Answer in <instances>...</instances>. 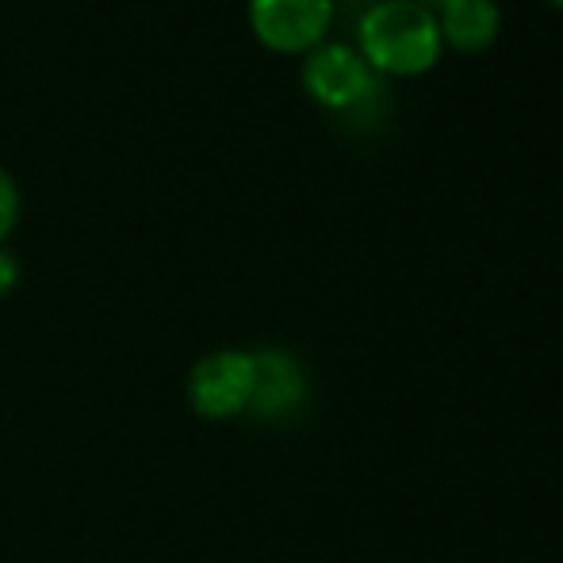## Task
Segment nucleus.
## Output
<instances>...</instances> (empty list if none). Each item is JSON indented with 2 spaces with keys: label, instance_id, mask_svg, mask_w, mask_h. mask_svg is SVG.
Here are the masks:
<instances>
[{
  "label": "nucleus",
  "instance_id": "1",
  "mask_svg": "<svg viewBox=\"0 0 563 563\" xmlns=\"http://www.w3.org/2000/svg\"><path fill=\"white\" fill-rule=\"evenodd\" d=\"M356 51L376 74H426L445 51L438 12L415 4V0H376L356 23Z\"/></svg>",
  "mask_w": 563,
  "mask_h": 563
},
{
  "label": "nucleus",
  "instance_id": "2",
  "mask_svg": "<svg viewBox=\"0 0 563 563\" xmlns=\"http://www.w3.org/2000/svg\"><path fill=\"white\" fill-rule=\"evenodd\" d=\"M253 349H211L188 372V407L203 422H234L250 415Z\"/></svg>",
  "mask_w": 563,
  "mask_h": 563
},
{
  "label": "nucleus",
  "instance_id": "3",
  "mask_svg": "<svg viewBox=\"0 0 563 563\" xmlns=\"http://www.w3.org/2000/svg\"><path fill=\"white\" fill-rule=\"evenodd\" d=\"M379 74L349 43H319L303 54V89L330 112H353L376 92Z\"/></svg>",
  "mask_w": 563,
  "mask_h": 563
},
{
  "label": "nucleus",
  "instance_id": "4",
  "mask_svg": "<svg viewBox=\"0 0 563 563\" xmlns=\"http://www.w3.org/2000/svg\"><path fill=\"white\" fill-rule=\"evenodd\" d=\"M307 399H311V379H307L303 361L291 349H253V399L245 418L265 426H284L296 415H303Z\"/></svg>",
  "mask_w": 563,
  "mask_h": 563
},
{
  "label": "nucleus",
  "instance_id": "5",
  "mask_svg": "<svg viewBox=\"0 0 563 563\" xmlns=\"http://www.w3.org/2000/svg\"><path fill=\"white\" fill-rule=\"evenodd\" d=\"M250 27L276 54H307L327 43L334 0H250Z\"/></svg>",
  "mask_w": 563,
  "mask_h": 563
},
{
  "label": "nucleus",
  "instance_id": "6",
  "mask_svg": "<svg viewBox=\"0 0 563 563\" xmlns=\"http://www.w3.org/2000/svg\"><path fill=\"white\" fill-rule=\"evenodd\" d=\"M441 43L460 54H479L503 31V8L498 0H449L438 12Z\"/></svg>",
  "mask_w": 563,
  "mask_h": 563
},
{
  "label": "nucleus",
  "instance_id": "7",
  "mask_svg": "<svg viewBox=\"0 0 563 563\" xmlns=\"http://www.w3.org/2000/svg\"><path fill=\"white\" fill-rule=\"evenodd\" d=\"M20 211H23V196H20V185H15L12 173L0 165V245L8 242V234L20 223Z\"/></svg>",
  "mask_w": 563,
  "mask_h": 563
},
{
  "label": "nucleus",
  "instance_id": "8",
  "mask_svg": "<svg viewBox=\"0 0 563 563\" xmlns=\"http://www.w3.org/2000/svg\"><path fill=\"white\" fill-rule=\"evenodd\" d=\"M20 276H23L20 257H15L8 245H0V299L12 296V291L20 288Z\"/></svg>",
  "mask_w": 563,
  "mask_h": 563
},
{
  "label": "nucleus",
  "instance_id": "9",
  "mask_svg": "<svg viewBox=\"0 0 563 563\" xmlns=\"http://www.w3.org/2000/svg\"><path fill=\"white\" fill-rule=\"evenodd\" d=\"M415 4L430 8V12H441V8H445V4H449V0H415Z\"/></svg>",
  "mask_w": 563,
  "mask_h": 563
},
{
  "label": "nucleus",
  "instance_id": "10",
  "mask_svg": "<svg viewBox=\"0 0 563 563\" xmlns=\"http://www.w3.org/2000/svg\"><path fill=\"white\" fill-rule=\"evenodd\" d=\"M552 4H560V8H563V0H552Z\"/></svg>",
  "mask_w": 563,
  "mask_h": 563
}]
</instances>
